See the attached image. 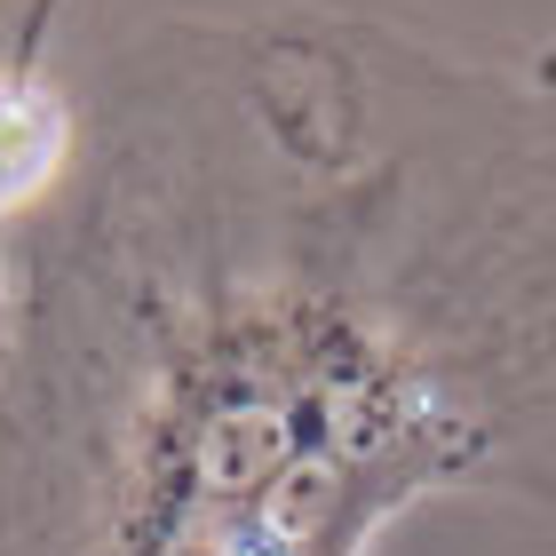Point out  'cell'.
Returning <instances> with one entry per match:
<instances>
[{
	"mask_svg": "<svg viewBox=\"0 0 556 556\" xmlns=\"http://www.w3.org/2000/svg\"><path fill=\"white\" fill-rule=\"evenodd\" d=\"M64 151V112L33 80H0V207L24 199Z\"/></svg>",
	"mask_w": 556,
	"mask_h": 556,
	"instance_id": "6da1fadb",
	"label": "cell"
}]
</instances>
